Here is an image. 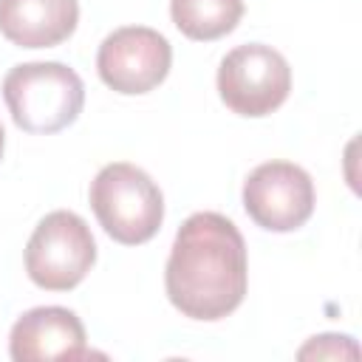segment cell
<instances>
[{"label":"cell","instance_id":"cell-1","mask_svg":"<svg viewBox=\"0 0 362 362\" xmlns=\"http://www.w3.org/2000/svg\"><path fill=\"white\" fill-rule=\"evenodd\" d=\"M246 269V243L238 226L221 212H195L175 232L164 288L184 317L215 322L243 303Z\"/></svg>","mask_w":362,"mask_h":362},{"label":"cell","instance_id":"cell-2","mask_svg":"<svg viewBox=\"0 0 362 362\" xmlns=\"http://www.w3.org/2000/svg\"><path fill=\"white\" fill-rule=\"evenodd\" d=\"M3 99L20 130L48 136L76 122L85 105V85L62 62H23L6 74Z\"/></svg>","mask_w":362,"mask_h":362},{"label":"cell","instance_id":"cell-3","mask_svg":"<svg viewBox=\"0 0 362 362\" xmlns=\"http://www.w3.org/2000/svg\"><path fill=\"white\" fill-rule=\"evenodd\" d=\"M90 209L99 226L124 246L147 243L164 221V195L158 184L136 164H105L90 181Z\"/></svg>","mask_w":362,"mask_h":362},{"label":"cell","instance_id":"cell-4","mask_svg":"<svg viewBox=\"0 0 362 362\" xmlns=\"http://www.w3.org/2000/svg\"><path fill=\"white\" fill-rule=\"evenodd\" d=\"M96 263V240L71 209L48 212L25 243V272L34 286L45 291L76 288Z\"/></svg>","mask_w":362,"mask_h":362},{"label":"cell","instance_id":"cell-5","mask_svg":"<svg viewBox=\"0 0 362 362\" xmlns=\"http://www.w3.org/2000/svg\"><path fill=\"white\" fill-rule=\"evenodd\" d=\"M291 90V68L286 57L263 42H246L232 48L218 65L221 102L249 119L277 110Z\"/></svg>","mask_w":362,"mask_h":362},{"label":"cell","instance_id":"cell-6","mask_svg":"<svg viewBox=\"0 0 362 362\" xmlns=\"http://www.w3.org/2000/svg\"><path fill=\"white\" fill-rule=\"evenodd\" d=\"M173 65V48L164 34L147 25H124L110 31L96 54L99 79L124 96L158 88Z\"/></svg>","mask_w":362,"mask_h":362},{"label":"cell","instance_id":"cell-7","mask_svg":"<svg viewBox=\"0 0 362 362\" xmlns=\"http://www.w3.org/2000/svg\"><path fill=\"white\" fill-rule=\"evenodd\" d=\"M314 181L291 161H266L243 181L246 215L269 232H294L314 212Z\"/></svg>","mask_w":362,"mask_h":362},{"label":"cell","instance_id":"cell-8","mask_svg":"<svg viewBox=\"0 0 362 362\" xmlns=\"http://www.w3.org/2000/svg\"><path fill=\"white\" fill-rule=\"evenodd\" d=\"M88 337L82 320L62 305H37L25 311L8 334V354L14 362L85 359Z\"/></svg>","mask_w":362,"mask_h":362},{"label":"cell","instance_id":"cell-9","mask_svg":"<svg viewBox=\"0 0 362 362\" xmlns=\"http://www.w3.org/2000/svg\"><path fill=\"white\" fill-rule=\"evenodd\" d=\"M79 23L76 0H0V34L20 48L65 42Z\"/></svg>","mask_w":362,"mask_h":362},{"label":"cell","instance_id":"cell-10","mask_svg":"<svg viewBox=\"0 0 362 362\" xmlns=\"http://www.w3.org/2000/svg\"><path fill=\"white\" fill-rule=\"evenodd\" d=\"M175 28L198 42H212L235 31L243 17V0H170Z\"/></svg>","mask_w":362,"mask_h":362},{"label":"cell","instance_id":"cell-11","mask_svg":"<svg viewBox=\"0 0 362 362\" xmlns=\"http://www.w3.org/2000/svg\"><path fill=\"white\" fill-rule=\"evenodd\" d=\"M356 345H354V339L351 337H339V334H320V337H314L308 345H303L300 348V359H308V356H317V359H325V356H331V359H339V356H351V359H356Z\"/></svg>","mask_w":362,"mask_h":362},{"label":"cell","instance_id":"cell-12","mask_svg":"<svg viewBox=\"0 0 362 362\" xmlns=\"http://www.w3.org/2000/svg\"><path fill=\"white\" fill-rule=\"evenodd\" d=\"M3 144H6V133H3V124H0V158H3Z\"/></svg>","mask_w":362,"mask_h":362}]
</instances>
